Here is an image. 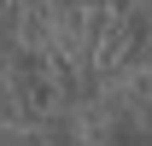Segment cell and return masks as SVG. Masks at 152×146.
Returning a JSON list of instances; mask_svg holds the SVG:
<instances>
[{"label": "cell", "instance_id": "6da1fadb", "mask_svg": "<svg viewBox=\"0 0 152 146\" xmlns=\"http://www.w3.org/2000/svg\"><path fill=\"white\" fill-rule=\"evenodd\" d=\"M0 146H29V140H18V134H6V128H0Z\"/></svg>", "mask_w": 152, "mask_h": 146}]
</instances>
